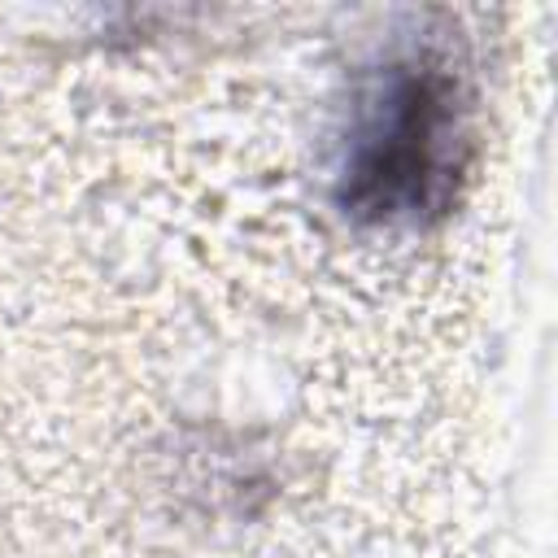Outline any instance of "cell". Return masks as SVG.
Instances as JSON below:
<instances>
[{"label":"cell","mask_w":558,"mask_h":558,"mask_svg":"<svg viewBox=\"0 0 558 558\" xmlns=\"http://www.w3.org/2000/svg\"><path fill=\"white\" fill-rule=\"evenodd\" d=\"M458 105L445 74L401 70L366 109L349 157V205L371 218L440 209L458 179Z\"/></svg>","instance_id":"obj_1"}]
</instances>
